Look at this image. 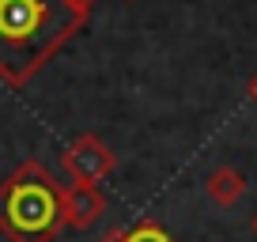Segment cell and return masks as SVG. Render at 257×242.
<instances>
[{
	"mask_svg": "<svg viewBox=\"0 0 257 242\" xmlns=\"http://www.w3.org/2000/svg\"><path fill=\"white\" fill-rule=\"evenodd\" d=\"M246 91H249V98H253V102H257V72L249 76V87H246Z\"/></svg>",
	"mask_w": 257,
	"mask_h": 242,
	"instance_id": "ba28073f",
	"label": "cell"
},
{
	"mask_svg": "<svg viewBox=\"0 0 257 242\" xmlns=\"http://www.w3.org/2000/svg\"><path fill=\"white\" fill-rule=\"evenodd\" d=\"M125 242H174V238L167 234L163 223H155V219H140V223L125 234Z\"/></svg>",
	"mask_w": 257,
	"mask_h": 242,
	"instance_id": "8992f818",
	"label": "cell"
},
{
	"mask_svg": "<svg viewBox=\"0 0 257 242\" xmlns=\"http://www.w3.org/2000/svg\"><path fill=\"white\" fill-rule=\"evenodd\" d=\"M102 212H106V197H102L98 186H80V182L64 186V219H68V227L83 231V227H91Z\"/></svg>",
	"mask_w": 257,
	"mask_h": 242,
	"instance_id": "277c9868",
	"label": "cell"
},
{
	"mask_svg": "<svg viewBox=\"0 0 257 242\" xmlns=\"http://www.w3.org/2000/svg\"><path fill=\"white\" fill-rule=\"evenodd\" d=\"M204 193H208V201L219 204V208H234V204L242 201V193H246V178H242V170H234V167H219V170L208 174Z\"/></svg>",
	"mask_w": 257,
	"mask_h": 242,
	"instance_id": "5b68a950",
	"label": "cell"
},
{
	"mask_svg": "<svg viewBox=\"0 0 257 242\" xmlns=\"http://www.w3.org/2000/svg\"><path fill=\"white\" fill-rule=\"evenodd\" d=\"M125 234H128V227H110L102 234V242H125Z\"/></svg>",
	"mask_w": 257,
	"mask_h": 242,
	"instance_id": "52a82bcc",
	"label": "cell"
},
{
	"mask_svg": "<svg viewBox=\"0 0 257 242\" xmlns=\"http://www.w3.org/2000/svg\"><path fill=\"white\" fill-rule=\"evenodd\" d=\"M64 227V182L46 163L23 159L0 182V234L8 242H53Z\"/></svg>",
	"mask_w": 257,
	"mask_h": 242,
	"instance_id": "7a4b0ae2",
	"label": "cell"
},
{
	"mask_svg": "<svg viewBox=\"0 0 257 242\" xmlns=\"http://www.w3.org/2000/svg\"><path fill=\"white\" fill-rule=\"evenodd\" d=\"M61 167H64V174L72 178V182H80V186H98L102 178L113 174L117 159H113L106 140H98L95 133H80V137L61 152Z\"/></svg>",
	"mask_w": 257,
	"mask_h": 242,
	"instance_id": "3957f363",
	"label": "cell"
},
{
	"mask_svg": "<svg viewBox=\"0 0 257 242\" xmlns=\"http://www.w3.org/2000/svg\"><path fill=\"white\" fill-rule=\"evenodd\" d=\"M253 234H257V216H253Z\"/></svg>",
	"mask_w": 257,
	"mask_h": 242,
	"instance_id": "30bf717a",
	"label": "cell"
},
{
	"mask_svg": "<svg viewBox=\"0 0 257 242\" xmlns=\"http://www.w3.org/2000/svg\"><path fill=\"white\" fill-rule=\"evenodd\" d=\"M87 23V8L72 0H0V80L31 83L61 46Z\"/></svg>",
	"mask_w": 257,
	"mask_h": 242,
	"instance_id": "6da1fadb",
	"label": "cell"
},
{
	"mask_svg": "<svg viewBox=\"0 0 257 242\" xmlns=\"http://www.w3.org/2000/svg\"><path fill=\"white\" fill-rule=\"evenodd\" d=\"M72 4H80V8H87V12H91V4H95V0H72Z\"/></svg>",
	"mask_w": 257,
	"mask_h": 242,
	"instance_id": "9c48e42d",
	"label": "cell"
},
{
	"mask_svg": "<svg viewBox=\"0 0 257 242\" xmlns=\"http://www.w3.org/2000/svg\"><path fill=\"white\" fill-rule=\"evenodd\" d=\"M128 4H133V0H128Z\"/></svg>",
	"mask_w": 257,
	"mask_h": 242,
	"instance_id": "8fae6325",
	"label": "cell"
}]
</instances>
